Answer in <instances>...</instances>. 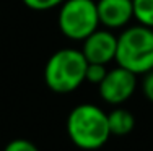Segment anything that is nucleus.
<instances>
[{"instance_id":"1","label":"nucleus","mask_w":153,"mask_h":151,"mask_svg":"<svg viewBox=\"0 0 153 151\" xmlns=\"http://www.w3.org/2000/svg\"><path fill=\"white\" fill-rule=\"evenodd\" d=\"M67 135L80 150H100L111 136L108 114L94 104H78L67 117Z\"/></svg>"},{"instance_id":"2","label":"nucleus","mask_w":153,"mask_h":151,"mask_svg":"<svg viewBox=\"0 0 153 151\" xmlns=\"http://www.w3.org/2000/svg\"><path fill=\"white\" fill-rule=\"evenodd\" d=\"M88 60L82 49L65 47L54 52L44 67V83L54 93L67 94L80 88L85 81Z\"/></svg>"},{"instance_id":"3","label":"nucleus","mask_w":153,"mask_h":151,"mask_svg":"<svg viewBox=\"0 0 153 151\" xmlns=\"http://www.w3.org/2000/svg\"><path fill=\"white\" fill-rule=\"evenodd\" d=\"M114 60L137 77L153 70V28L143 24L126 28L117 36Z\"/></svg>"},{"instance_id":"4","label":"nucleus","mask_w":153,"mask_h":151,"mask_svg":"<svg viewBox=\"0 0 153 151\" xmlns=\"http://www.w3.org/2000/svg\"><path fill=\"white\" fill-rule=\"evenodd\" d=\"M57 24L65 38L72 41H83L101 26L96 2L94 0H65L59 7Z\"/></svg>"},{"instance_id":"5","label":"nucleus","mask_w":153,"mask_h":151,"mask_svg":"<svg viewBox=\"0 0 153 151\" xmlns=\"http://www.w3.org/2000/svg\"><path fill=\"white\" fill-rule=\"evenodd\" d=\"M137 89V75L117 65L108 70L106 77L98 85V91L104 102L111 106H121L134 96Z\"/></svg>"},{"instance_id":"6","label":"nucleus","mask_w":153,"mask_h":151,"mask_svg":"<svg viewBox=\"0 0 153 151\" xmlns=\"http://www.w3.org/2000/svg\"><path fill=\"white\" fill-rule=\"evenodd\" d=\"M82 52L90 63H106L116 59L117 36L108 28H98L88 38L83 39Z\"/></svg>"},{"instance_id":"7","label":"nucleus","mask_w":153,"mask_h":151,"mask_svg":"<svg viewBox=\"0 0 153 151\" xmlns=\"http://www.w3.org/2000/svg\"><path fill=\"white\" fill-rule=\"evenodd\" d=\"M96 8L100 24L108 29L124 28L134 18L132 0H98Z\"/></svg>"},{"instance_id":"8","label":"nucleus","mask_w":153,"mask_h":151,"mask_svg":"<svg viewBox=\"0 0 153 151\" xmlns=\"http://www.w3.org/2000/svg\"><path fill=\"white\" fill-rule=\"evenodd\" d=\"M108 124L109 130H111V136H124L129 135L135 127V117L130 110L124 109V107L116 106L111 112H108Z\"/></svg>"},{"instance_id":"9","label":"nucleus","mask_w":153,"mask_h":151,"mask_svg":"<svg viewBox=\"0 0 153 151\" xmlns=\"http://www.w3.org/2000/svg\"><path fill=\"white\" fill-rule=\"evenodd\" d=\"M134 18L138 24L153 28V0H132Z\"/></svg>"},{"instance_id":"10","label":"nucleus","mask_w":153,"mask_h":151,"mask_svg":"<svg viewBox=\"0 0 153 151\" xmlns=\"http://www.w3.org/2000/svg\"><path fill=\"white\" fill-rule=\"evenodd\" d=\"M108 73V68L103 63H90L86 67V73H85V81H90L93 85H100L103 81V78L106 77Z\"/></svg>"},{"instance_id":"11","label":"nucleus","mask_w":153,"mask_h":151,"mask_svg":"<svg viewBox=\"0 0 153 151\" xmlns=\"http://www.w3.org/2000/svg\"><path fill=\"white\" fill-rule=\"evenodd\" d=\"M64 2L65 0H23L25 5L34 12H47V10L57 8Z\"/></svg>"},{"instance_id":"12","label":"nucleus","mask_w":153,"mask_h":151,"mask_svg":"<svg viewBox=\"0 0 153 151\" xmlns=\"http://www.w3.org/2000/svg\"><path fill=\"white\" fill-rule=\"evenodd\" d=\"M3 151H39V148L26 138H15L7 143Z\"/></svg>"},{"instance_id":"13","label":"nucleus","mask_w":153,"mask_h":151,"mask_svg":"<svg viewBox=\"0 0 153 151\" xmlns=\"http://www.w3.org/2000/svg\"><path fill=\"white\" fill-rule=\"evenodd\" d=\"M142 91H143L145 98L153 102V70L143 73V80H142Z\"/></svg>"}]
</instances>
